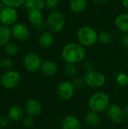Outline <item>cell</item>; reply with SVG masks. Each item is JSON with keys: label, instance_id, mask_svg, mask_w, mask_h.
<instances>
[{"label": "cell", "instance_id": "obj_39", "mask_svg": "<svg viewBox=\"0 0 128 129\" xmlns=\"http://www.w3.org/2000/svg\"><path fill=\"white\" fill-rule=\"evenodd\" d=\"M1 60H2V57H1V54H0V62H1Z\"/></svg>", "mask_w": 128, "mask_h": 129}, {"label": "cell", "instance_id": "obj_26", "mask_svg": "<svg viewBox=\"0 0 128 129\" xmlns=\"http://www.w3.org/2000/svg\"><path fill=\"white\" fill-rule=\"evenodd\" d=\"M25 0H2V3L8 7L18 8L20 6L23 5Z\"/></svg>", "mask_w": 128, "mask_h": 129}, {"label": "cell", "instance_id": "obj_34", "mask_svg": "<svg viewBox=\"0 0 128 129\" xmlns=\"http://www.w3.org/2000/svg\"><path fill=\"white\" fill-rule=\"evenodd\" d=\"M45 8V0H36V9L42 11Z\"/></svg>", "mask_w": 128, "mask_h": 129}, {"label": "cell", "instance_id": "obj_37", "mask_svg": "<svg viewBox=\"0 0 128 129\" xmlns=\"http://www.w3.org/2000/svg\"><path fill=\"white\" fill-rule=\"evenodd\" d=\"M121 4L127 10H128V0H121Z\"/></svg>", "mask_w": 128, "mask_h": 129}, {"label": "cell", "instance_id": "obj_16", "mask_svg": "<svg viewBox=\"0 0 128 129\" xmlns=\"http://www.w3.org/2000/svg\"><path fill=\"white\" fill-rule=\"evenodd\" d=\"M28 20L34 26H38L44 22V14L41 10L32 9L28 11Z\"/></svg>", "mask_w": 128, "mask_h": 129}, {"label": "cell", "instance_id": "obj_9", "mask_svg": "<svg viewBox=\"0 0 128 129\" xmlns=\"http://www.w3.org/2000/svg\"><path fill=\"white\" fill-rule=\"evenodd\" d=\"M75 88L73 87L71 82L63 81L61 82L57 88V93L58 98L61 101H67L72 99L74 95Z\"/></svg>", "mask_w": 128, "mask_h": 129}, {"label": "cell", "instance_id": "obj_33", "mask_svg": "<svg viewBox=\"0 0 128 129\" xmlns=\"http://www.w3.org/2000/svg\"><path fill=\"white\" fill-rule=\"evenodd\" d=\"M83 67H84V70H86L87 72H88V71H90V70H93L94 64H93L91 60H84V63H83Z\"/></svg>", "mask_w": 128, "mask_h": 129}, {"label": "cell", "instance_id": "obj_28", "mask_svg": "<svg viewBox=\"0 0 128 129\" xmlns=\"http://www.w3.org/2000/svg\"><path fill=\"white\" fill-rule=\"evenodd\" d=\"M71 82H72L73 87L75 88V89H80L85 84L84 79L81 77H74Z\"/></svg>", "mask_w": 128, "mask_h": 129}, {"label": "cell", "instance_id": "obj_3", "mask_svg": "<svg viewBox=\"0 0 128 129\" xmlns=\"http://www.w3.org/2000/svg\"><path fill=\"white\" fill-rule=\"evenodd\" d=\"M46 26L48 30L53 33H61L66 27V17L59 11H51L46 19Z\"/></svg>", "mask_w": 128, "mask_h": 129}, {"label": "cell", "instance_id": "obj_38", "mask_svg": "<svg viewBox=\"0 0 128 129\" xmlns=\"http://www.w3.org/2000/svg\"><path fill=\"white\" fill-rule=\"evenodd\" d=\"M124 111V116H125V117L128 119V105H127V106L125 107Z\"/></svg>", "mask_w": 128, "mask_h": 129}, {"label": "cell", "instance_id": "obj_23", "mask_svg": "<svg viewBox=\"0 0 128 129\" xmlns=\"http://www.w3.org/2000/svg\"><path fill=\"white\" fill-rule=\"evenodd\" d=\"M5 51L8 57H14L17 55L19 52V48L15 43L10 42L5 46Z\"/></svg>", "mask_w": 128, "mask_h": 129}, {"label": "cell", "instance_id": "obj_41", "mask_svg": "<svg viewBox=\"0 0 128 129\" xmlns=\"http://www.w3.org/2000/svg\"><path fill=\"white\" fill-rule=\"evenodd\" d=\"M1 78H2V76H0V79H1Z\"/></svg>", "mask_w": 128, "mask_h": 129}, {"label": "cell", "instance_id": "obj_24", "mask_svg": "<svg viewBox=\"0 0 128 129\" xmlns=\"http://www.w3.org/2000/svg\"><path fill=\"white\" fill-rule=\"evenodd\" d=\"M65 74L69 77H75L78 73V68L74 63H66L64 67Z\"/></svg>", "mask_w": 128, "mask_h": 129}, {"label": "cell", "instance_id": "obj_22", "mask_svg": "<svg viewBox=\"0 0 128 129\" xmlns=\"http://www.w3.org/2000/svg\"><path fill=\"white\" fill-rule=\"evenodd\" d=\"M98 42L103 45H109L113 42V35L109 31H102L98 35Z\"/></svg>", "mask_w": 128, "mask_h": 129}, {"label": "cell", "instance_id": "obj_31", "mask_svg": "<svg viewBox=\"0 0 128 129\" xmlns=\"http://www.w3.org/2000/svg\"><path fill=\"white\" fill-rule=\"evenodd\" d=\"M34 124V120H33V117L30 116H26L23 118V125L25 128H31Z\"/></svg>", "mask_w": 128, "mask_h": 129}, {"label": "cell", "instance_id": "obj_30", "mask_svg": "<svg viewBox=\"0 0 128 129\" xmlns=\"http://www.w3.org/2000/svg\"><path fill=\"white\" fill-rule=\"evenodd\" d=\"M23 6L28 11L32 9H36V0H25Z\"/></svg>", "mask_w": 128, "mask_h": 129}, {"label": "cell", "instance_id": "obj_15", "mask_svg": "<svg viewBox=\"0 0 128 129\" xmlns=\"http://www.w3.org/2000/svg\"><path fill=\"white\" fill-rule=\"evenodd\" d=\"M62 129H81V122L75 116L69 115L63 119Z\"/></svg>", "mask_w": 128, "mask_h": 129}, {"label": "cell", "instance_id": "obj_13", "mask_svg": "<svg viewBox=\"0 0 128 129\" xmlns=\"http://www.w3.org/2000/svg\"><path fill=\"white\" fill-rule=\"evenodd\" d=\"M115 27L124 34L128 33V13H121L115 18Z\"/></svg>", "mask_w": 128, "mask_h": 129}, {"label": "cell", "instance_id": "obj_7", "mask_svg": "<svg viewBox=\"0 0 128 129\" xmlns=\"http://www.w3.org/2000/svg\"><path fill=\"white\" fill-rule=\"evenodd\" d=\"M1 85L6 89H13L16 88L20 82V74L16 70L6 71L0 79Z\"/></svg>", "mask_w": 128, "mask_h": 129}, {"label": "cell", "instance_id": "obj_36", "mask_svg": "<svg viewBox=\"0 0 128 129\" xmlns=\"http://www.w3.org/2000/svg\"><path fill=\"white\" fill-rule=\"evenodd\" d=\"M91 1L97 5H103L107 2V0H91Z\"/></svg>", "mask_w": 128, "mask_h": 129}, {"label": "cell", "instance_id": "obj_18", "mask_svg": "<svg viewBox=\"0 0 128 129\" xmlns=\"http://www.w3.org/2000/svg\"><path fill=\"white\" fill-rule=\"evenodd\" d=\"M23 116V110L21 106L14 104L10 107L8 112V117L12 122L20 121Z\"/></svg>", "mask_w": 128, "mask_h": 129}, {"label": "cell", "instance_id": "obj_20", "mask_svg": "<svg viewBox=\"0 0 128 129\" xmlns=\"http://www.w3.org/2000/svg\"><path fill=\"white\" fill-rule=\"evenodd\" d=\"M12 37L11 29L9 26L0 25V47L5 46Z\"/></svg>", "mask_w": 128, "mask_h": 129}, {"label": "cell", "instance_id": "obj_12", "mask_svg": "<svg viewBox=\"0 0 128 129\" xmlns=\"http://www.w3.org/2000/svg\"><path fill=\"white\" fill-rule=\"evenodd\" d=\"M41 104L39 101L35 98L29 99L25 105V110L28 116L32 117L38 116L41 112Z\"/></svg>", "mask_w": 128, "mask_h": 129}, {"label": "cell", "instance_id": "obj_1", "mask_svg": "<svg viewBox=\"0 0 128 129\" xmlns=\"http://www.w3.org/2000/svg\"><path fill=\"white\" fill-rule=\"evenodd\" d=\"M61 57L66 63L76 64L84 60L86 50L85 48L78 42H69L63 48Z\"/></svg>", "mask_w": 128, "mask_h": 129}, {"label": "cell", "instance_id": "obj_14", "mask_svg": "<svg viewBox=\"0 0 128 129\" xmlns=\"http://www.w3.org/2000/svg\"><path fill=\"white\" fill-rule=\"evenodd\" d=\"M40 70L44 75L47 76H53L57 73L58 70V65L54 60H47L42 62Z\"/></svg>", "mask_w": 128, "mask_h": 129}, {"label": "cell", "instance_id": "obj_35", "mask_svg": "<svg viewBox=\"0 0 128 129\" xmlns=\"http://www.w3.org/2000/svg\"><path fill=\"white\" fill-rule=\"evenodd\" d=\"M121 42H122L123 46L125 48L128 49V33L124 34V36H122V39H121Z\"/></svg>", "mask_w": 128, "mask_h": 129}, {"label": "cell", "instance_id": "obj_25", "mask_svg": "<svg viewBox=\"0 0 128 129\" xmlns=\"http://www.w3.org/2000/svg\"><path fill=\"white\" fill-rule=\"evenodd\" d=\"M14 63L10 57H4L2 58L1 62H0V67L5 70V71H8L11 70L13 68Z\"/></svg>", "mask_w": 128, "mask_h": 129}, {"label": "cell", "instance_id": "obj_32", "mask_svg": "<svg viewBox=\"0 0 128 129\" xmlns=\"http://www.w3.org/2000/svg\"><path fill=\"white\" fill-rule=\"evenodd\" d=\"M10 119L7 116H0V128H5L6 127L8 126L9 123H10Z\"/></svg>", "mask_w": 128, "mask_h": 129}, {"label": "cell", "instance_id": "obj_29", "mask_svg": "<svg viewBox=\"0 0 128 129\" xmlns=\"http://www.w3.org/2000/svg\"><path fill=\"white\" fill-rule=\"evenodd\" d=\"M45 8L48 10L54 11L60 5V0H45Z\"/></svg>", "mask_w": 128, "mask_h": 129}, {"label": "cell", "instance_id": "obj_17", "mask_svg": "<svg viewBox=\"0 0 128 129\" xmlns=\"http://www.w3.org/2000/svg\"><path fill=\"white\" fill-rule=\"evenodd\" d=\"M38 41L41 47L44 48H48L53 45L54 42V33L49 30H45L40 34Z\"/></svg>", "mask_w": 128, "mask_h": 129}, {"label": "cell", "instance_id": "obj_27", "mask_svg": "<svg viewBox=\"0 0 128 129\" xmlns=\"http://www.w3.org/2000/svg\"><path fill=\"white\" fill-rule=\"evenodd\" d=\"M118 84L121 87H126L128 85V75L125 73H120L116 77Z\"/></svg>", "mask_w": 128, "mask_h": 129}, {"label": "cell", "instance_id": "obj_40", "mask_svg": "<svg viewBox=\"0 0 128 129\" xmlns=\"http://www.w3.org/2000/svg\"><path fill=\"white\" fill-rule=\"evenodd\" d=\"M2 2V0H0V2Z\"/></svg>", "mask_w": 128, "mask_h": 129}, {"label": "cell", "instance_id": "obj_10", "mask_svg": "<svg viewBox=\"0 0 128 129\" xmlns=\"http://www.w3.org/2000/svg\"><path fill=\"white\" fill-rule=\"evenodd\" d=\"M12 37L18 42H25L29 37V28L22 23H16L11 28Z\"/></svg>", "mask_w": 128, "mask_h": 129}, {"label": "cell", "instance_id": "obj_6", "mask_svg": "<svg viewBox=\"0 0 128 129\" xmlns=\"http://www.w3.org/2000/svg\"><path fill=\"white\" fill-rule=\"evenodd\" d=\"M23 63L26 71L29 73H36L41 70L42 62L38 54L34 52H29L24 56Z\"/></svg>", "mask_w": 128, "mask_h": 129}, {"label": "cell", "instance_id": "obj_19", "mask_svg": "<svg viewBox=\"0 0 128 129\" xmlns=\"http://www.w3.org/2000/svg\"><path fill=\"white\" fill-rule=\"evenodd\" d=\"M88 6V0H70L69 2V10L75 13L79 14L84 11Z\"/></svg>", "mask_w": 128, "mask_h": 129}, {"label": "cell", "instance_id": "obj_11", "mask_svg": "<svg viewBox=\"0 0 128 129\" xmlns=\"http://www.w3.org/2000/svg\"><path fill=\"white\" fill-rule=\"evenodd\" d=\"M106 111L109 119L115 124L121 123L125 117L124 110L118 104L109 105Z\"/></svg>", "mask_w": 128, "mask_h": 129}, {"label": "cell", "instance_id": "obj_2", "mask_svg": "<svg viewBox=\"0 0 128 129\" xmlns=\"http://www.w3.org/2000/svg\"><path fill=\"white\" fill-rule=\"evenodd\" d=\"M99 33L90 26H82L77 30L76 38L78 42L84 47H91L98 42Z\"/></svg>", "mask_w": 128, "mask_h": 129}, {"label": "cell", "instance_id": "obj_8", "mask_svg": "<svg viewBox=\"0 0 128 129\" xmlns=\"http://www.w3.org/2000/svg\"><path fill=\"white\" fill-rule=\"evenodd\" d=\"M18 13L16 8L4 6L0 10V23L2 25L10 26L17 23Z\"/></svg>", "mask_w": 128, "mask_h": 129}, {"label": "cell", "instance_id": "obj_4", "mask_svg": "<svg viewBox=\"0 0 128 129\" xmlns=\"http://www.w3.org/2000/svg\"><path fill=\"white\" fill-rule=\"evenodd\" d=\"M110 105V99L109 95L103 91H98L92 94L88 101V107L90 110L96 113H102L108 109Z\"/></svg>", "mask_w": 128, "mask_h": 129}, {"label": "cell", "instance_id": "obj_5", "mask_svg": "<svg viewBox=\"0 0 128 129\" xmlns=\"http://www.w3.org/2000/svg\"><path fill=\"white\" fill-rule=\"evenodd\" d=\"M84 79L85 84L91 88H100L106 82V76L103 73L94 70L88 71L84 75Z\"/></svg>", "mask_w": 128, "mask_h": 129}, {"label": "cell", "instance_id": "obj_21", "mask_svg": "<svg viewBox=\"0 0 128 129\" xmlns=\"http://www.w3.org/2000/svg\"><path fill=\"white\" fill-rule=\"evenodd\" d=\"M85 121L89 126L97 127L100 124L101 119L98 113L90 110L85 115Z\"/></svg>", "mask_w": 128, "mask_h": 129}]
</instances>
